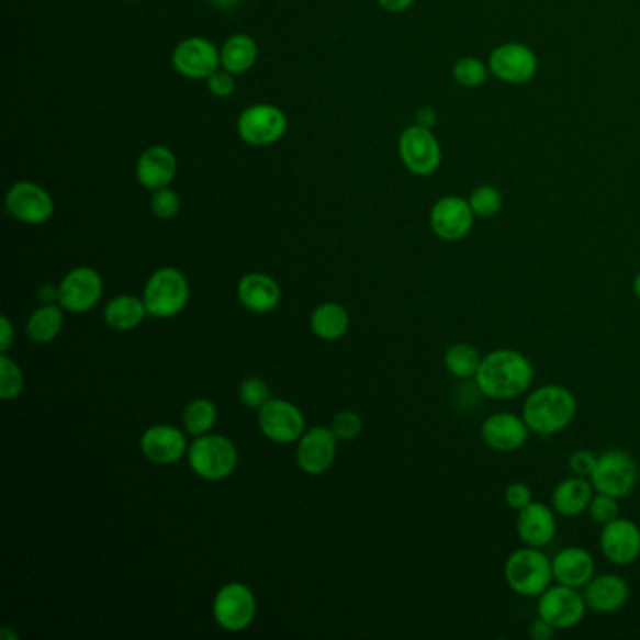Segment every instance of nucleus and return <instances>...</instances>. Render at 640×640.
I'll use <instances>...</instances> for the list:
<instances>
[{
	"label": "nucleus",
	"mask_w": 640,
	"mask_h": 640,
	"mask_svg": "<svg viewBox=\"0 0 640 640\" xmlns=\"http://www.w3.org/2000/svg\"><path fill=\"white\" fill-rule=\"evenodd\" d=\"M536 380V369L523 351L499 348L483 357L475 385L492 401H512L524 395Z\"/></svg>",
	"instance_id": "f257e3e1"
},
{
	"label": "nucleus",
	"mask_w": 640,
	"mask_h": 640,
	"mask_svg": "<svg viewBox=\"0 0 640 640\" xmlns=\"http://www.w3.org/2000/svg\"><path fill=\"white\" fill-rule=\"evenodd\" d=\"M579 412L573 391L558 383L534 389L524 401L523 417L537 436H557L570 427Z\"/></svg>",
	"instance_id": "f03ea898"
},
{
	"label": "nucleus",
	"mask_w": 640,
	"mask_h": 640,
	"mask_svg": "<svg viewBox=\"0 0 640 640\" xmlns=\"http://www.w3.org/2000/svg\"><path fill=\"white\" fill-rule=\"evenodd\" d=\"M504 576L515 594L539 597L554 582L552 558L541 549L524 544L523 549L513 550L505 560Z\"/></svg>",
	"instance_id": "7ed1b4c3"
},
{
	"label": "nucleus",
	"mask_w": 640,
	"mask_h": 640,
	"mask_svg": "<svg viewBox=\"0 0 640 640\" xmlns=\"http://www.w3.org/2000/svg\"><path fill=\"white\" fill-rule=\"evenodd\" d=\"M188 464L198 478L222 481L237 468V449L221 434H203L188 447Z\"/></svg>",
	"instance_id": "20e7f679"
},
{
	"label": "nucleus",
	"mask_w": 640,
	"mask_h": 640,
	"mask_svg": "<svg viewBox=\"0 0 640 640\" xmlns=\"http://www.w3.org/2000/svg\"><path fill=\"white\" fill-rule=\"evenodd\" d=\"M190 285L184 274L175 267H164L147 280L143 290V303L153 317L168 319L184 311Z\"/></svg>",
	"instance_id": "39448f33"
},
{
	"label": "nucleus",
	"mask_w": 640,
	"mask_h": 640,
	"mask_svg": "<svg viewBox=\"0 0 640 640\" xmlns=\"http://www.w3.org/2000/svg\"><path fill=\"white\" fill-rule=\"evenodd\" d=\"M595 492L626 498L637 486L639 481V465L631 454L621 449H608L605 453L597 454V464L594 473L590 475Z\"/></svg>",
	"instance_id": "423d86ee"
},
{
	"label": "nucleus",
	"mask_w": 640,
	"mask_h": 640,
	"mask_svg": "<svg viewBox=\"0 0 640 640\" xmlns=\"http://www.w3.org/2000/svg\"><path fill=\"white\" fill-rule=\"evenodd\" d=\"M588 613V605L579 588L550 584L543 594L537 597V616L549 621L557 631L573 629L584 620Z\"/></svg>",
	"instance_id": "0eeeda50"
},
{
	"label": "nucleus",
	"mask_w": 640,
	"mask_h": 640,
	"mask_svg": "<svg viewBox=\"0 0 640 640\" xmlns=\"http://www.w3.org/2000/svg\"><path fill=\"white\" fill-rule=\"evenodd\" d=\"M288 132L284 111L271 104L248 105L237 119V134L246 145L269 147L279 143Z\"/></svg>",
	"instance_id": "6e6552de"
},
{
	"label": "nucleus",
	"mask_w": 640,
	"mask_h": 640,
	"mask_svg": "<svg viewBox=\"0 0 640 640\" xmlns=\"http://www.w3.org/2000/svg\"><path fill=\"white\" fill-rule=\"evenodd\" d=\"M398 155L409 173L428 177L436 173L441 164L440 142L433 130L412 124L398 137Z\"/></svg>",
	"instance_id": "1a4fd4ad"
},
{
	"label": "nucleus",
	"mask_w": 640,
	"mask_h": 640,
	"mask_svg": "<svg viewBox=\"0 0 640 640\" xmlns=\"http://www.w3.org/2000/svg\"><path fill=\"white\" fill-rule=\"evenodd\" d=\"M256 608H258L256 595L240 582H229L214 595V620L222 629L232 633H239L250 628V624L256 618Z\"/></svg>",
	"instance_id": "9d476101"
},
{
	"label": "nucleus",
	"mask_w": 640,
	"mask_h": 640,
	"mask_svg": "<svg viewBox=\"0 0 640 640\" xmlns=\"http://www.w3.org/2000/svg\"><path fill=\"white\" fill-rule=\"evenodd\" d=\"M7 209L10 216L26 226H42L52 221L55 201L46 188L38 182L20 181L12 184L7 194Z\"/></svg>",
	"instance_id": "9b49d317"
},
{
	"label": "nucleus",
	"mask_w": 640,
	"mask_h": 640,
	"mask_svg": "<svg viewBox=\"0 0 640 640\" xmlns=\"http://www.w3.org/2000/svg\"><path fill=\"white\" fill-rule=\"evenodd\" d=\"M58 304L71 314H85L94 308L104 295V280L91 267H78L66 274L60 285Z\"/></svg>",
	"instance_id": "f8f14e48"
},
{
	"label": "nucleus",
	"mask_w": 640,
	"mask_h": 640,
	"mask_svg": "<svg viewBox=\"0 0 640 640\" xmlns=\"http://www.w3.org/2000/svg\"><path fill=\"white\" fill-rule=\"evenodd\" d=\"M175 70L187 79H207L222 68L221 47L201 36H190L175 46L171 55Z\"/></svg>",
	"instance_id": "ddd939ff"
},
{
	"label": "nucleus",
	"mask_w": 640,
	"mask_h": 640,
	"mask_svg": "<svg viewBox=\"0 0 640 640\" xmlns=\"http://www.w3.org/2000/svg\"><path fill=\"white\" fill-rule=\"evenodd\" d=\"M473 218L475 214L470 207V201L459 195H446L434 203L428 222L438 239L459 243L472 232Z\"/></svg>",
	"instance_id": "4468645a"
},
{
	"label": "nucleus",
	"mask_w": 640,
	"mask_h": 640,
	"mask_svg": "<svg viewBox=\"0 0 640 640\" xmlns=\"http://www.w3.org/2000/svg\"><path fill=\"white\" fill-rule=\"evenodd\" d=\"M258 425L263 436L274 443H293L306 433L303 412L282 398H271L259 407Z\"/></svg>",
	"instance_id": "2eb2a0df"
},
{
	"label": "nucleus",
	"mask_w": 640,
	"mask_h": 640,
	"mask_svg": "<svg viewBox=\"0 0 640 640\" xmlns=\"http://www.w3.org/2000/svg\"><path fill=\"white\" fill-rule=\"evenodd\" d=\"M530 427L523 415L513 412H496L489 415L481 425V440L496 453H515L526 446L530 438Z\"/></svg>",
	"instance_id": "dca6fc26"
},
{
	"label": "nucleus",
	"mask_w": 640,
	"mask_h": 640,
	"mask_svg": "<svg viewBox=\"0 0 640 640\" xmlns=\"http://www.w3.org/2000/svg\"><path fill=\"white\" fill-rule=\"evenodd\" d=\"M537 66L539 63H537L536 53L518 42L502 44L491 53V58H489L492 76L509 85L528 83L536 76Z\"/></svg>",
	"instance_id": "f3484780"
},
{
	"label": "nucleus",
	"mask_w": 640,
	"mask_h": 640,
	"mask_svg": "<svg viewBox=\"0 0 640 640\" xmlns=\"http://www.w3.org/2000/svg\"><path fill=\"white\" fill-rule=\"evenodd\" d=\"M603 557L615 565H629L640 557V528L631 518L618 517L603 526L599 536Z\"/></svg>",
	"instance_id": "a211bd4d"
},
{
	"label": "nucleus",
	"mask_w": 640,
	"mask_h": 640,
	"mask_svg": "<svg viewBox=\"0 0 640 640\" xmlns=\"http://www.w3.org/2000/svg\"><path fill=\"white\" fill-rule=\"evenodd\" d=\"M337 436L327 427H314L299 438L297 464L303 472H327L337 457Z\"/></svg>",
	"instance_id": "6ab92c4d"
},
{
	"label": "nucleus",
	"mask_w": 640,
	"mask_h": 640,
	"mask_svg": "<svg viewBox=\"0 0 640 640\" xmlns=\"http://www.w3.org/2000/svg\"><path fill=\"white\" fill-rule=\"evenodd\" d=\"M142 453L145 459L158 465L177 464L188 453L184 434L173 425H155L142 436Z\"/></svg>",
	"instance_id": "aec40b11"
},
{
	"label": "nucleus",
	"mask_w": 640,
	"mask_h": 640,
	"mask_svg": "<svg viewBox=\"0 0 640 640\" xmlns=\"http://www.w3.org/2000/svg\"><path fill=\"white\" fill-rule=\"evenodd\" d=\"M557 531V512L543 502L534 499L528 507L517 513V534L528 547L544 549L554 541Z\"/></svg>",
	"instance_id": "412c9836"
},
{
	"label": "nucleus",
	"mask_w": 640,
	"mask_h": 640,
	"mask_svg": "<svg viewBox=\"0 0 640 640\" xmlns=\"http://www.w3.org/2000/svg\"><path fill=\"white\" fill-rule=\"evenodd\" d=\"M582 590L588 610H594L595 615H615L629 599V584L616 573L594 576Z\"/></svg>",
	"instance_id": "4be33fe9"
},
{
	"label": "nucleus",
	"mask_w": 640,
	"mask_h": 640,
	"mask_svg": "<svg viewBox=\"0 0 640 640\" xmlns=\"http://www.w3.org/2000/svg\"><path fill=\"white\" fill-rule=\"evenodd\" d=\"M177 177V156L164 145H153L137 158L136 179L147 190H160Z\"/></svg>",
	"instance_id": "5701e85b"
},
{
	"label": "nucleus",
	"mask_w": 640,
	"mask_h": 640,
	"mask_svg": "<svg viewBox=\"0 0 640 640\" xmlns=\"http://www.w3.org/2000/svg\"><path fill=\"white\" fill-rule=\"evenodd\" d=\"M554 582L582 590L595 576V560L592 552L582 547H565L552 558Z\"/></svg>",
	"instance_id": "b1692460"
},
{
	"label": "nucleus",
	"mask_w": 640,
	"mask_h": 640,
	"mask_svg": "<svg viewBox=\"0 0 640 640\" xmlns=\"http://www.w3.org/2000/svg\"><path fill=\"white\" fill-rule=\"evenodd\" d=\"M237 295L246 311L254 314L272 312L280 303V285L263 272H250L240 279L237 285Z\"/></svg>",
	"instance_id": "393cba45"
},
{
	"label": "nucleus",
	"mask_w": 640,
	"mask_h": 640,
	"mask_svg": "<svg viewBox=\"0 0 640 640\" xmlns=\"http://www.w3.org/2000/svg\"><path fill=\"white\" fill-rule=\"evenodd\" d=\"M595 489L588 478H573L563 479L560 481L552 496H550V505L552 509L565 518H575L582 513L588 512L590 502L594 498Z\"/></svg>",
	"instance_id": "a878e982"
},
{
	"label": "nucleus",
	"mask_w": 640,
	"mask_h": 640,
	"mask_svg": "<svg viewBox=\"0 0 640 640\" xmlns=\"http://www.w3.org/2000/svg\"><path fill=\"white\" fill-rule=\"evenodd\" d=\"M258 42L248 34H233L221 47V65L233 76H240L258 63Z\"/></svg>",
	"instance_id": "bb28decb"
},
{
	"label": "nucleus",
	"mask_w": 640,
	"mask_h": 640,
	"mask_svg": "<svg viewBox=\"0 0 640 640\" xmlns=\"http://www.w3.org/2000/svg\"><path fill=\"white\" fill-rule=\"evenodd\" d=\"M147 314L149 312H147L143 299L139 301L132 295H119V297L111 299L105 306L104 319L111 329L126 333V330L136 329Z\"/></svg>",
	"instance_id": "cd10ccee"
},
{
	"label": "nucleus",
	"mask_w": 640,
	"mask_h": 640,
	"mask_svg": "<svg viewBox=\"0 0 640 640\" xmlns=\"http://www.w3.org/2000/svg\"><path fill=\"white\" fill-rule=\"evenodd\" d=\"M349 327V314L343 304L324 303L312 312L311 329L322 340H338Z\"/></svg>",
	"instance_id": "c85d7f7f"
},
{
	"label": "nucleus",
	"mask_w": 640,
	"mask_h": 640,
	"mask_svg": "<svg viewBox=\"0 0 640 640\" xmlns=\"http://www.w3.org/2000/svg\"><path fill=\"white\" fill-rule=\"evenodd\" d=\"M63 306L57 304H42L38 311H34L26 322V335L36 344H49L58 337L65 324Z\"/></svg>",
	"instance_id": "c756f323"
},
{
	"label": "nucleus",
	"mask_w": 640,
	"mask_h": 640,
	"mask_svg": "<svg viewBox=\"0 0 640 640\" xmlns=\"http://www.w3.org/2000/svg\"><path fill=\"white\" fill-rule=\"evenodd\" d=\"M483 356L472 344L459 343L449 346L443 356L446 369L457 380H475Z\"/></svg>",
	"instance_id": "7c9ffc66"
},
{
	"label": "nucleus",
	"mask_w": 640,
	"mask_h": 640,
	"mask_svg": "<svg viewBox=\"0 0 640 640\" xmlns=\"http://www.w3.org/2000/svg\"><path fill=\"white\" fill-rule=\"evenodd\" d=\"M218 419V412L216 406L209 398H195V401L188 402L182 414V423L187 428L188 434H192L194 438L209 434L213 430Z\"/></svg>",
	"instance_id": "2f4dec72"
},
{
	"label": "nucleus",
	"mask_w": 640,
	"mask_h": 640,
	"mask_svg": "<svg viewBox=\"0 0 640 640\" xmlns=\"http://www.w3.org/2000/svg\"><path fill=\"white\" fill-rule=\"evenodd\" d=\"M468 201H470L473 214L479 218H492L504 207V195L498 188L492 187V184H481V187L475 188Z\"/></svg>",
	"instance_id": "473e14b6"
},
{
	"label": "nucleus",
	"mask_w": 640,
	"mask_h": 640,
	"mask_svg": "<svg viewBox=\"0 0 640 640\" xmlns=\"http://www.w3.org/2000/svg\"><path fill=\"white\" fill-rule=\"evenodd\" d=\"M491 68L478 57H462L454 63L453 78L457 83L465 89L481 87L489 79Z\"/></svg>",
	"instance_id": "72a5a7b5"
},
{
	"label": "nucleus",
	"mask_w": 640,
	"mask_h": 640,
	"mask_svg": "<svg viewBox=\"0 0 640 640\" xmlns=\"http://www.w3.org/2000/svg\"><path fill=\"white\" fill-rule=\"evenodd\" d=\"M23 388H25V378L20 364L13 362L8 356L0 357V398L13 401L21 395Z\"/></svg>",
	"instance_id": "f704fd0d"
},
{
	"label": "nucleus",
	"mask_w": 640,
	"mask_h": 640,
	"mask_svg": "<svg viewBox=\"0 0 640 640\" xmlns=\"http://www.w3.org/2000/svg\"><path fill=\"white\" fill-rule=\"evenodd\" d=\"M150 211L160 221H171L181 211V198L173 188L166 187L155 190L153 198H150Z\"/></svg>",
	"instance_id": "c9c22d12"
},
{
	"label": "nucleus",
	"mask_w": 640,
	"mask_h": 640,
	"mask_svg": "<svg viewBox=\"0 0 640 640\" xmlns=\"http://www.w3.org/2000/svg\"><path fill=\"white\" fill-rule=\"evenodd\" d=\"M586 513L592 518V523L599 524L603 528V526H607L608 523H613V520L620 517V505H618V498H615V496L595 492Z\"/></svg>",
	"instance_id": "e433bc0d"
},
{
	"label": "nucleus",
	"mask_w": 640,
	"mask_h": 640,
	"mask_svg": "<svg viewBox=\"0 0 640 640\" xmlns=\"http://www.w3.org/2000/svg\"><path fill=\"white\" fill-rule=\"evenodd\" d=\"M239 398L246 407L259 409L271 401V391L266 380L261 378H246L245 382L239 385Z\"/></svg>",
	"instance_id": "4c0bfd02"
},
{
	"label": "nucleus",
	"mask_w": 640,
	"mask_h": 640,
	"mask_svg": "<svg viewBox=\"0 0 640 640\" xmlns=\"http://www.w3.org/2000/svg\"><path fill=\"white\" fill-rule=\"evenodd\" d=\"M330 430L337 436L338 440L351 441L356 440L357 436L362 433V420L356 412H340V414L333 419Z\"/></svg>",
	"instance_id": "58836bf2"
},
{
	"label": "nucleus",
	"mask_w": 640,
	"mask_h": 640,
	"mask_svg": "<svg viewBox=\"0 0 640 640\" xmlns=\"http://www.w3.org/2000/svg\"><path fill=\"white\" fill-rule=\"evenodd\" d=\"M504 499L513 512H523L524 507H528L534 502V492L530 485H526L523 481H515L512 485L505 486Z\"/></svg>",
	"instance_id": "ea45409f"
},
{
	"label": "nucleus",
	"mask_w": 640,
	"mask_h": 640,
	"mask_svg": "<svg viewBox=\"0 0 640 640\" xmlns=\"http://www.w3.org/2000/svg\"><path fill=\"white\" fill-rule=\"evenodd\" d=\"M595 464H597V454L592 453L588 449H576L568 459L570 472L579 478L590 479V475L594 473Z\"/></svg>",
	"instance_id": "a19ab883"
},
{
	"label": "nucleus",
	"mask_w": 640,
	"mask_h": 640,
	"mask_svg": "<svg viewBox=\"0 0 640 640\" xmlns=\"http://www.w3.org/2000/svg\"><path fill=\"white\" fill-rule=\"evenodd\" d=\"M205 81H207L209 92L216 98L232 97L233 92H235V87H237L235 76H233L232 71L224 70V68H218Z\"/></svg>",
	"instance_id": "79ce46f5"
},
{
	"label": "nucleus",
	"mask_w": 640,
	"mask_h": 640,
	"mask_svg": "<svg viewBox=\"0 0 640 640\" xmlns=\"http://www.w3.org/2000/svg\"><path fill=\"white\" fill-rule=\"evenodd\" d=\"M557 629L550 626L549 621H544L543 618L537 616L536 621H531L530 626V637L534 640H549L554 637Z\"/></svg>",
	"instance_id": "37998d69"
},
{
	"label": "nucleus",
	"mask_w": 640,
	"mask_h": 640,
	"mask_svg": "<svg viewBox=\"0 0 640 640\" xmlns=\"http://www.w3.org/2000/svg\"><path fill=\"white\" fill-rule=\"evenodd\" d=\"M13 340H15V330H13L12 322L4 316L0 319V351L7 353Z\"/></svg>",
	"instance_id": "c03bdc74"
},
{
	"label": "nucleus",
	"mask_w": 640,
	"mask_h": 640,
	"mask_svg": "<svg viewBox=\"0 0 640 640\" xmlns=\"http://www.w3.org/2000/svg\"><path fill=\"white\" fill-rule=\"evenodd\" d=\"M438 123V113L433 108H423V110L417 111V115H415V124H419V126H425V128L433 130Z\"/></svg>",
	"instance_id": "a18cd8bd"
},
{
	"label": "nucleus",
	"mask_w": 640,
	"mask_h": 640,
	"mask_svg": "<svg viewBox=\"0 0 640 640\" xmlns=\"http://www.w3.org/2000/svg\"><path fill=\"white\" fill-rule=\"evenodd\" d=\"M415 0H378V4L391 13L406 12L407 8L414 7Z\"/></svg>",
	"instance_id": "49530a36"
},
{
	"label": "nucleus",
	"mask_w": 640,
	"mask_h": 640,
	"mask_svg": "<svg viewBox=\"0 0 640 640\" xmlns=\"http://www.w3.org/2000/svg\"><path fill=\"white\" fill-rule=\"evenodd\" d=\"M58 297H60V290L55 288V285L47 284L42 285L38 291V299L44 304H57Z\"/></svg>",
	"instance_id": "de8ad7c7"
},
{
	"label": "nucleus",
	"mask_w": 640,
	"mask_h": 640,
	"mask_svg": "<svg viewBox=\"0 0 640 640\" xmlns=\"http://www.w3.org/2000/svg\"><path fill=\"white\" fill-rule=\"evenodd\" d=\"M213 7L221 8V10H232V8L239 7L243 0H211Z\"/></svg>",
	"instance_id": "09e8293b"
},
{
	"label": "nucleus",
	"mask_w": 640,
	"mask_h": 640,
	"mask_svg": "<svg viewBox=\"0 0 640 640\" xmlns=\"http://www.w3.org/2000/svg\"><path fill=\"white\" fill-rule=\"evenodd\" d=\"M633 293L635 297L639 299L640 301V271L639 274H637V277H635L633 280Z\"/></svg>",
	"instance_id": "8fccbe9b"
},
{
	"label": "nucleus",
	"mask_w": 640,
	"mask_h": 640,
	"mask_svg": "<svg viewBox=\"0 0 640 640\" xmlns=\"http://www.w3.org/2000/svg\"><path fill=\"white\" fill-rule=\"evenodd\" d=\"M124 2H136V0H124Z\"/></svg>",
	"instance_id": "3c124183"
}]
</instances>
